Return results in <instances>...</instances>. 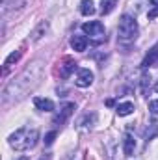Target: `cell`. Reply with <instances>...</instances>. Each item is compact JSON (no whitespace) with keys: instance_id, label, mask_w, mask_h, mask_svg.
Masks as SVG:
<instances>
[{"instance_id":"cell-1","label":"cell","mask_w":158,"mask_h":160,"mask_svg":"<svg viewBox=\"0 0 158 160\" xmlns=\"http://www.w3.org/2000/svg\"><path fill=\"white\" fill-rule=\"evenodd\" d=\"M37 138H39L37 128H26V127H22V128L15 130L9 136V145L15 151H28V149H34L36 147Z\"/></svg>"},{"instance_id":"cell-2","label":"cell","mask_w":158,"mask_h":160,"mask_svg":"<svg viewBox=\"0 0 158 160\" xmlns=\"http://www.w3.org/2000/svg\"><path fill=\"white\" fill-rule=\"evenodd\" d=\"M138 36V22L134 17L130 15H123L119 19V26H117V38L123 43H130L136 39Z\"/></svg>"},{"instance_id":"cell-3","label":"cell","mask_w":158,"mask_h":160,"mask_svg":"<svg viewBox=\"0 0 158 160\" xmlns=\"http://www.w3.org/2000/svg\"><path fill=\"white\" fill-rule=\"evenodd\" d=\"M82 30L95 41V43H101V41L106 39V30H104V24L101 21H89V22H84L82 24Z\"/></svg>"},{"instance_id":"cell-4","label":"cell","mask_w":158,"mask_h":160,"mask_svg":"<svg viewBox=\"0 0 158 160\" xmlns=\"http://www.w3.org/2000/svg\"><path fill=\"white\" fill-rule=\"evenodd\" d=\"M73 112H75V102H67V104H63V106L60 108V112L56 114V118H54V125H63L65 121L73 116Z\"/></svg>"},{"instance_id":"cell-5","label":"cell","mask_w":158,"mask_h":160,"mask_svg":"<svg viewBox=\"0 0 158 160\" xmlns=\"http://www.w3.org/2000/svg\"><path fill=\"white\" fill-rule=\"evenodd\" d=\"M75 69H77V62L71 56H65L62 60V63H60V77L62 78H69L71 73H75Z\"/></svg>"},{"instance_id":"cell-6","label":"cell","mask_w":158,"mask_h":160,"mask_svg":"<svg viewBox=\"0 0 158 160\" xmlns=\"http://www.w3.org/2000/svg\"><path fill=\"white\" fill-rule=\"evenodd\" d=\"M158 65V43L147 52V56L143 58V62H141V67L143 69H147V67H156Z\"/></svg>"},{"instance_id":"cell-7","label":"cell","mask_w":158,"mask_h":160,"mask_svg":"<svg viewBox=\"0 0 158 160\" xmlns=\"http://www.w3.org/2000/svg\"><path fill=\"white\" fill-rule=\"evenodd\" d=\"M93 84V73L89 69H80L78 77H77V86L78 88H87Z\"/></svg>"},{"instance_id":"cell-8","label":"cell","mask_w":158,"mask_h":160,"mask_svg":"<svg viewBox=\"0 0 158 160\" xmlns=\"http://www.w3.org/2000/svg\"><path fill=\"white\" fill-rule=\"evenodd\" d=\"M134 149H136L134 136L132 134H125V138H123V153H125V157H130L134 153Z\"/></svg>"},{"instance_id":"cell-9","label":"cell","mask_w":158,"mask_h":160,"mask_svg":"<svg viewBox=\"0 0 158 160\" xmlns=\"http://www.w3.org/2000/svg\"><path fill=\"white\" fill-rule=\"evenodd\" d=\"M34 106L41 110V112H52L54 110V102L50 99H41V97H36L34 99Z\"/></svg>"},{"instance_id":"cell-10","label":"cell","mask_w":158,"mask_h":160,"mask_svg":"<svg viewBox=\"0 0 158 160\" xmlns=\"http://www.w3.org/2000/svg\"><path fill=\"white\" fill-rule=\"evenodd\" d=\"M71 47L77 50V52H84L87 48V38L86 36H73L71 38Z\"/></svg>"},{"instance_id":"cell-11","label":"cell","mask_w":158,"mask_h":160,"mask_svg":"<svg viewBox=\"0 0 158 160\" xmlns=\"http://www.w3.org/2000/svg\"><path fill=\"white\" fill-rule=\"evenodd\" d=\"M116 112H117V116H121V118L130 116V114L134 112V104H132V102H121V104H117Z\"/></svg>"},{"instance_id":"cell-12","label":"cell","mask_w":158,"mask_h":160,"mask_svg":"<svg viewBox=\"0 0 158 160\" xmlns=\"http://www.w3.org/2000/svg\"><path fill=\"white\" fill-rule=\"evenodd\" d=\"M47 30H48V22H47V21H43V22H39V26L32 32V38H30V39H32V41L41 39V38L47 34Z\"/></svg>"},{"instance_id":"cell-13","label":"cell","mask_w":158,"mask_h":160,"mask_svg":"<svg viewBox=\"0 0 158 160\" xmlns=\"http://www.w3.org/2000/svg\"><path fill=\"white\" fill-rule=\"evenodd\" d=\"M80 13H82V15H86V17L93 15V13H95L93 0H82V2H80Z\"/></svg>"},{"instance_id":"cell-14","label":"cell","mask_w":158,"mask_h":160,"mask_svg":"<svg viewBox=\"0 0 158 160\" xmlns=\"http://www.w3.org/2000/svg\"><path fill=\"white\" fill-rule=\"evenodd\" d=\"M117 6V0H101V13L108 15L114 11V8Z\"/></svg>"},{"instance_id":"cell-15","label":"cell","mask_w":158,"mask_h":160,"mask_svg":"<svg viewBox=\"0 0 158 160\" xmlns=\"http://www.w3.org/2000/svg\"><path fill=\"white\" fill-rule=\"evenodd\" d=\"M22 56V50H17V52H11L7 58H6V62H4V69H7L11 63H15V62H19V58Z\"/></svg>"},{"instance_id":"cell-16","label":"cell","mask_w":158,"mask_h":160,"mask_svg":"<svg viewBox=\"0 0 158 160\" xmlns=\"http://www.w3.org/2000/svg\"><path fill=\"white\" fill-rule=\"evenodd\" d=\"M149 84H151V77H149L147 73H143V75H141V93H143V95H147Z\"/></svg>"},{"instance_id":"cell-17","label":"cell","mask_w":158,"mask_h":160,"mask_svg":"<svg viewBox=\"0 0 158 160\" xmlns=\"http://www.w3.org/2000/svg\"><path fill=\"white\" fill-rule=\"evenodd\" d=\"M156 134H158V127L155 125V123H151V130H149V128L145 130V138H147V140H153Z\"/></svg>"},{"instance_id":"cell-18","label":"cell","mask_w":158,"mask_h":160,"mask_svg":"<svg viewBox=\"0 0 158 160\" xmlns=\"http://www.w3.org/2000/svg\"><path fill=\"white\" fill-rule=\"evenodd\" d=\"M149 112L155 114V116H158V101H151V102H149Z\"/></svg>"},{"instance_id":"cell-19","label":"cell","mask_w":158,"mask_h":160,"mask_svg":"<svg viewBox=\"0 0 158 160\" xmlns=\"http://www.w3.org/2000/svg\"><path fill=\"white\" fill-rule=\"evenodd\" d=\"M54 138H56V132H48V134L45 136V143H47V145H50V143L54 142Z\"/></svg>"},{"instance_id":"cell-20","label":"cell","mask_w":158,"mask_h":160,"mask_svg":"<svg viewBox=\"0 0 158 160\" xmlns=\"http://www.w3.org/2000/svg\"><path fill=\"white\" fill-rule=\"evenodd\" d=\"M156 17H158V6L155 8V9L149 11V19H156Z\"/></svg>"},{"instance_id":"cell-21","label":"cell","mask_w":158,"mask_h":160,"mask_svg":"<svg viewBox=\"0 0 158 160\" xmlns=\"http://www.w3.org/2000/svg\"><path fill=\"white\" fill-rule=\"evenodd\" d=\"M149 4H151V6H155V8H156V6H158V0H149Z\"/></svg>"},{"instance_id":"cell-22","label":"cell","mask_w":158,"mask_h":160,"mask_svg":"<svg viewBox=\"0 0 158 160\" xmlns=\"http://www.w3.org/2000/svg\"><path fill=\"white\" fill-rule=\"evenodd\" d=\"M48 158H50V157H48V155H45V157H41L39 160H48Z\"/></svg>"},{"instance_id":"cell-23","label":"cell","mask_w":158,"mask_h":160,"mask_svg":"<svg viewBox=\"0 0 158 160\" xmlns=\"http://www.w3.org/2000/svg\"><path fill=\"white\" fill-rule=\"evenodd\" d=\"M155 91H156V93H158V82H156V84H155Z\"/></svg>"},{"instance_id":"cell-24","label":"cell","mask_w":158,"mask_h":160,"mask_svg":"<svg viewBox=\"0 0 158 160\" xmlns=\"http://www.w3.org/2000/svg\"><path fill=\"white\" fill-rule=\"evenodd\" d=\"M19 160H28V157H21Z\"/></svg>"},{"instance_id":"cell-25","label":"cell","mask_w":158,"mask_h":160,"mask_svg":"<svg viewBox=\"0 0 158 160\" xmlns=\"http://www.w3.org/2000/svg\"><path fill=\"white\" fill-rule=\"evenodd\" d=\"M6 2H7V0H2V4H6Z\"/></svg>"}]
</instances>
